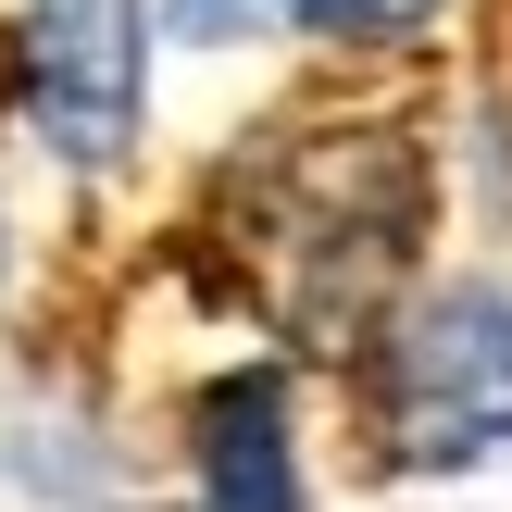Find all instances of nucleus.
I'll return each instance as SVG.
<instances>
[{
	"label": "nucleus",
	"mask_w": 512,
	"mask_h": 512,
	"mask_svg": "<svg viewBox=\"0 0 512 512\" xmlns=\"http://www.w3.org/2000/svg\"><path fill=\"white\" fill-rule=\"evenodd\" d=\"M138 88H150V13L138 0H50L25 25V113L63 163H113L138 138Z\"/></svg>",
	"instance_id": "nucleus-2"
},
{
	"label": "nucleus",
	"mask_w": 512,
	"mask_h": 512,
	"mask_svg": "<svg viewBox=\"0 0 512 512\" xmlns=\"http://www.w3.org/2000/svg\"><path fill=\"white\" fill-rule=\"evenodd\" d=\"M450 0H300V25L313 38H363V50H388V38H425Z\"/></svg>",
	"instance_id": "nucleus-4"
},
{
	"label": "nucleus",
	"mask_w": 512,
	"mask_h": 512,
	"mask_svg": "<svg viewBox=\"0 0 512 512\" xmlns=\"http://www.w3.org/2000/svg\"><path fill=\"white\" fill-rule=\"evenodd\" d=\"M388 438L425 475L512 450V288L463 275V288L413 300V325L388 338Z\"/></svg>",
	"instance_id": "nucleus-1"
},
{
	"label": "nucleus",
	"mask_w": 512,
	"mask_h": 512,
	"mask_svg": "<svg viewBox=\"0 0 512 512\" xmlns=\"http://www.w3.org/2000/svg\"><path fill=\"white\" fill-rule=\"evenodd\" d=\"M200 512H300V438L275 375H225L200 400Z\"/></svg>",
	"instance_id": "nucleus-3"
},
{
	"label": "nucleus",
	"mask_w": 512,
	"mask_h": 512,
	"mask_svg": "<svg viewBox=\"0 0 512 512\" xmlns=\"http://www.w3.org/2000/svg\"><path fill=\"white\" fill-rule=\"evenodd\" d=\"M300 0H163V25L175 38H200V50H225V38H275Z\"/></svg>",
	"instance_id": "nucleus-5"
}]
</instances>
